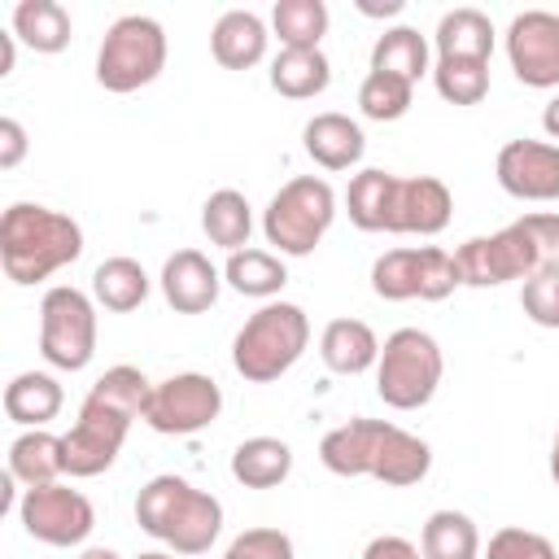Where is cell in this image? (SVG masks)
I'll list each match as a JSON object with an SVG mask.
<instances>
[{"label": "cell", "mask_w": 559, "mask_h": 559, "mask_svg": "<svg viewBox=\"0 0 559 559\" xmlns=\"http://www.w3.org/2000/svg\"><path fill=\"white\" fill-rule=\"evenodd\" d=\"M148 393H153V380L140 367H131V362L109 367L87 389V397L79 406V419L70 424V432H61L66 472L74 480H87V476H100V472L114 467V459L122 454V441H127L131 424L144 419Z\"/></svg>", "instance_id": "1"}, {"label": "cell", "mask_w": 559, "mask_h": 559, "mask_svg": "<svg viewBox=\"0 0 559 559\" xmlns=\"http://www.w3.org/2000/svg\"><path fill=\"white\" fill-rule=\"evenodd\" d=\"M459 280L467 288H498L511 280H528L546 266H559V214L533 210L502 231L472 236L454 249Z\"/></svg>", "instance_id": "2"}, {"label": "cell", "mask_w": 559, "mask_h": 559, "mask_svg": "<svg viewBox=\"0 0 559 559\" xmlns=\"http://www.w3.org/2000/svg\"><path fill=\"white\" fill-rule=\"evenodd\" d=\"M83 253V227L48 205L13 201L0 214V266L13 284H44Z\"/></svg>", "instance_id": "3"}, {"label": "cell", "mask_w": 559, "mask_h": 559, "mask_svg": "<svg viewBox=\"0 0 559 559\" xmlns=\"http://www.w3.org/2000/svg\"><path fill=\"white\" fill-rule=\"evenodd\" d=\"M135 524L170 555H205L223 533V502L192 480L162 472L135 493Z\"/></svg>", "instance_id": "4"}, {"label": "cell", "mask_w": 559, "mask_h": 559, "mask_svg": "<svg viewBox=\"0 0 559 559\" xmlns=\"http://www.w3.org/2000/svg\"><path fill=\"white\" fill-rule=\"evenodd\" d=\"M310 345V319L297 301H262L231 341V367L249 384L280 380Z\"/></svg>", "instance_id": "5"}, {"label": "cell", "mask_w": 559, "mask_h": 559, "mask_svg": "<svg viewBox=\"0 0 559 559\" xmlns=\"http://www.w3.org/2000/svg\"><path fill=\"white\" fill-rule=\"evenodd\" d=\"M336 218V192L319 175L288 179L262 210V236L280 258H310Z\"/></svg>", "instance_id": "6"}, {"label": "cell", "mask_w": 559, "mask_h": 559, "mask_svg": "<svg viewBox=\"0 0 559 559\" xmlns=\"http://www.w3.org/2000/svg\"><path fill=\"white\" fill-rule=\"evenodd\" d=\"M445 376V358L432 332L424 328H397L384 336L376 358V393L393 411H419L432 402L437 384Z\"/></svg>", "instance_id": "7"}, {"label": "cell", "mask_w": 559, "mask_h": 559, "mask_svg": "<svg viewBox=\"0 0 559 559\" xmlns=\"http://www.w3.org/2000/svg\"><path fill=\"white\" fill-rule=\"evenodd\" d=\"M166 70V31L148 13H122L96 48V83L114 96L148 87Z\"/></svg>", "instance_id": "8"}, {"label": "cell", "mask_w": 559, "mask_h": 559, "mask_svg": "<svg viewBox=\"0 0 559 559\" xmlns=\"http://www.w3.org/2000/svg\"><path fill=\"white\" fill-rule=\"evenodd\" d=\"M39 354L57 371H83L96 354V301L74 284L39 297Z\"/></svg>", "instance_id": "9"}, {"label": "cell", "mask_w": 559, "mask_h": 559, "mask_svg": "<svg viewBox=\"0 0 559 559\" xmlns=\"http://www.w3.org/2000/svg\"><path fill=\"white\" fill-rule=\"evenodd\" d=\"M459 284L454 253L437 245H402L371 262V293L384 301H445Z\"/></svg>", "instance_id": "10"}, {"label": "cell", "mask_w": 559, "mask_h": 559, "mask_svg": "<svg viewBox=\"0 0 559 559\" xmlns=\"http://www.w3.org/2000/svg\"><path fill=\"white\" fill-rule=\"evenodd\" d=\"M223 411V389L214 376L205 371H179L153 384L148 406H144V424L162 437H192L201 428H210Z\"/></svg>", "instance_id": "11"}, {"label": "cell", "mask_w": 559, "mask_h": 559, "mask_svg": "<svg viewBox=\"0 0 559 559\" xmlns=\"http://www.w3.org/2000/svg\"><path fill=\"white\" fill-rule=\"evenodd\" d=\"M17 520H22L26 537H35L44 546H83L96 528V507L87 502V493L52 480V485L22 489Z\"/></svg>", "instance_id": "12"}, {"label": "cell", "mask_w": 559, "mask_h": 559, "mask_svg": "<svg viewBox=\"0 0 559 559\" xmlns=\"http://www.w3.org/2000/svg\"><path fill=\"white\" fill-rule=\"evenodd\" d=\"M507 61L524 87H559V13L550 9H524L511 17L507 35Z\"/></svg>", "instance_id": "13"}, {"label": "cell", "mask_w": 559, "mask_h": 559, "mask_svg": "<svg viewBox=\"0 0 559 559\" xmlns=\"http://www.w3.org/2000/svg\"><path fill=\"white\" fill-rule=\"evenodd\" d=\"M493 170H498V188L515 201H537V205L559 201V144L550 140H528V135L507 140L498 148Z\"/></svg>", "instance_id": "14"}, {"label": "cell", "mask_w": 559, "mask_h": 559, "mask_svg": "<svg viewBox=\"0 0 559 559\" xmlns=\"http://www.w3.org/2000/svg\"><path fill=\"white\" fill-rule=\"evenodd\" d=\"M454 197L437 175H397L389 236H437L450 227Z\"/></svg>", "instance_id": "15"}, {"label": "cell", "mask_w": 559, "mask_h": 559, "mask_svg": "<svg viewBox=\"0 0 559 559\" xmlns=\"http://www.w3.org/2000/svg\"><path fill=\"white\" fill-rule=\"evenodd\" d=\"M162 297L170 310L179 314H201L218 301V288H223V271L201 253V249H175L166 262H162Z\"/></svg>", "instance_id": "16"}, {"label": "cell", "mask_w": 559, "mask_h": 559, "mask_svg": "<svg viewBox=\"0 0 559 559\" xmlns=\"http://www.w3.org/2000/svg\"><path fill=\"white\" fill-rule=\"evenodd\" d=\"M384 428H389V419H367V415H358L349 424H336L319 441V463L332 476H371Z\"/></svg>", "instance_id": "17"}, {"label": "cell", "mask_w": 559, "mask_h": 559, "mask_svg": "<svg viewBox=\"0 0 559 559\" xmlns=\"http://www.w3.org/2000/svg\"><path fill=\"white\" fill-rule=\"evenodd\" d=\"M301 144H306V153H310L314 166H323V170H349V166L362 162L367 135H362V127L349 114L328 109V114H314L301 127Z\"/></svg>", "instance_id": "18"}, {"label": "cell", "mask_w": 559, "mask_h": 559, "mask_svg": "<svg viewBox=\"0 0 559 559\" xmlns=\"http://www.w3.org/2000/svg\"><path fill=\"white\" fill-rule=\"evenodd\" d=\"M266 22L253 9H227L218 13V22L210 26V52L223 70H249L266 57Z\"/></svg>", "instance_id": "19"}, {"label": "cell", "mask_w": 559, "mask_h": 559, "mask_svg": "<svg viewBox=\"0 0 559 559\" xmlns=\"http://www.w3.org/2000/svg\"><path fill=\"white\" fill-rule=\"evenodd\" d=\"M319 358L336 376H362L380 358V336L362 319H332L319 336Z\"/></svg>", "instance_id": "20"}, {"label": "cell", "mask_w": 559, "mask_h": 559, "mask_svg": "<svg viewBox=\"0 0 559 559\" xmlns=\"http://www.w3.org/2000/svg\"><path fill=\"white\" fill-rule=\"evenodd\" d=\"M432 467V450L424 437L389 424L384 437H380V450H376V463H371V480L380 485H393V489H406V485H419Z\"/></svg>", "instance_id": "21"}, {"label": "cell", "mask_w": 559, "mask_h": 559, "mask_svg": "<svg viewBox=\"0 0 559 559\" xmlns=\"http://www.w3.org/2000/svg\"><path fill=\"white\" fill-rule=\"evenodd\" d=\"M9 476L17 485H26V489L61 480L66 476V445H61V437L48 432V428L17 432L13 445H9Z\"/></svg>", "instance_id": "22"}, {"label": "cell", "mask_w": 559, "mask_h": 559, "mask_svg": "<svg viewBox=\"0 0 559 559\" xmlns=\"http://www.w3.org/2000/svg\"><path fill=\"white\" fill-rule=\"evenodd\" d=\"M66 393L57 384V376L48 371H17L4 384V415L22 428H48V419H57Z\"/></svg>", "instance_id": "23"}, {"label": "cell", "mask_w": 559, "mask_h": 559, "mask_svg": "<svg viewBox=\"0 0 559 559\" xmlns=\"http://www.w3.org/2000/svg\"><path fill=\"white\" fill-rule=\"evenodd\" d=\"M293 472V450L280 437H245L231 450V476L245 489H275Z\"/></svg>", "instance_id": "24"}, {"label": "cell", "mask_w": 559, "mask_h": 559, "mask_svg": "<svg viewBox=\"0 0 559 559\" xmlns=\"http://www.w3.org/2000/svg\"><path fill=\"white\" fill-rule=\"evenodd\" d=\"M328 83H332V61L323 57V48H280V57L271 61V87L288 100L323 96Z\"/></svg>", "instance_id": "25"}, {"label": "cell", "mask_w": 559, "mask_h": 559, "mask_svg": "<svg viewBox=\"0 0 559 559\" xmlns=\"http://www.w3.org/2000/svg\"><path fill=\"white\" fill-rule=\"evenodd\" d=\"M148 284H153L148 271L135 258L118 253V258H105L92 271V301L105 306V310H114V314H127V310H140L144 306Z\"/></svg>", "instance_id": "26"}, {"label": "cell", "mask_w": 559, "mask_h": 559, "mask_svg": "<svg viewBox=\"0 0 559 559\" xmlns=\"http://www.w3.org/2000/svg\"><path fill=\"white\" fill-rule=\"evenodd\" d=\"M393 188H397V175H393V170H380V166L358 170V175L349 179V188H345L349 223H354L358 231H389Z\"/></svg>", "instance_id": "27"}, {"label": "cell", "mask_w": 559, "mask_h": 559, "mask_svg": "<svg viewBox=\"0 0 559 559\" xmlns=\"http://www.w3.org/2000/svg\"><path fill=\"white\" fill-rule=\"evenodd\" d=\"M201 231L210 236V245L236 253V249H249V231H253V205L245 192L236 188H218L205 197L201 205Z\"/></svg>", "instance_id": "28"}, {"label": "cell", "mask_w": 559, "mask_h": 559, "mask_svg": "<svg viewBox=\"0 0 559 559\" xmlns=\"http://www.w3.org/2000/svg\"><path fill=\"white\" fill-rule=\"evenodd\" d=\"M223 284H231L240 297L275 301L280 288L288 284V266H284V258L271 253V249H236V253H227Z\"/></svg>", "instance_id": "29"}, {"label": "cell", "mask_w": 559, "mask_h": 559, "mask_svg": "<svg viewBox=\"0 0 559 559\" xmlns=\"http://www.w3.org/2000/svg\"><path fill=\"white\" fill-rule=\"evenodd\" d=\"M13 35L35 52H61V48H70L74 22H70L66 4H57V0H17Z\"/></svg>", "instance_id": "30"}, {"label": "cell", "mask_w": 559, "mask_h": 559, "mask_svg": "<svg viewBox=\"0 0 559 559\" xmlns=\"http://www.w3.org/2000/svg\"><path fill=\"white\" fill-rule=\"evenodd\" d=\"M493 22L480 9H450L437 22V57H472V61H489L493 57Z\"/></svg>", "instance_id": "31"}, {"label": "cell", "mask_w": 559, "mask_h": 559, "mask_svg": "<svg viewBox=\"0 0 559 559\" xmlns=\"http://www.w3.org/2000/svg\"><path fill=\"white\" fill-rule=\"evenodd\" d=\"M371 70L380 74H397L406 83H419L424 74H432L428 66V39L415 26H384L371 44Z\"/></svg>", "instance_id": "32"}, {"label": "cell", "mask_w": 559, "mask_h": 559, "mask_svg": "<svg viewBox=\"0 0 559 559\" xmlns=\"http://www.w3.org/2000/svg\"><path fill=\"white\" fill-rule=\"evenodd\" d=\"M419 550L424 559H480V533L472 524V515L454 511V507H441L424 520V533H419Z\"/></svg>", "instance_id": "33"}, {"label": "cell", "mask_w": 559, "mask_h": 559, "mask_svg": "<svg viewBox=\"0 0 559 559\" xmlns=\"http://www.w3.org/2000/svg\"><path fill=\"white\" fill-rule=\"evenodd\" d=\"M328 4L323 0H280L271 9V31L284 48H319L328 35Z\"/></svg>", "instance_id": "34"}, {"label": "cell", "mask_w": 559, "mask_h": 559, "mask_svg": "<svg viewBox=\"0 0 559 559\" xmlns=\"http://www.w3.org/2000/svg\"><path fill=\"white\" fill-rule=\"evenodd\" d=\"M432 87L450 105H480L489 96V61L472 57H437L432 66Z\"/></svg>", "instance_id": "35"}, {"label": "cell", "mask_w": 559, "mask_h": 559, "mask_svg": "<svg viewBox=\"0 0 559 559\" xmlns=\"http://www.w3.org/2000/svg\"><path fill=\"white\" fill-rule=\"evenodd\" d=\"M411 105H415V83H406L397 74L367 70V79L358 83V109L371 122H397V118H406Z\"/></svg>", "instance_id": "36"}, {"label": "cell", "mask_w": 559, "mask_h": 559, "mask_svg": "<svg viewBox=\"0 0 559 559\" xmlns=\"http://www.w3.org/2000/svg\"><path fill=\"white\" fill-rule=\"evenodd\" d=\"M480 559H559V550H555V542L546 533L507 524V528H498L489 537V546L480 550Z\"/></svg>", "instance_id": "37"}, {"label": "cell", "mask_w": 559, "mask_h": 559, "mask_svg": "<svg viewBox=\"0 0 559 559\" xmlns=\"http://www.w3.org/2000/svg\"><path fill=\"white\" fill-rule=\"evenodd\" d=\"M520 310L537 328H559V266H546V271H537V275L524 280Z\"/></svg>", "instance_id": "38"}, {"label": "cell", "mask_w": 559, "mask_h": 559, "mask_svg": "<svg viewBox=\"0 0 559 559\" xmlns=\"http://www.w3.org/2000/svg\"><path fill=\"white\" fill-rule=\"evenodd\" d=\"M223 559H293V537L280 528H245Z\"/></svg>", "instance_id": "39"}, {"label": "cell", "mask_w": 559, "mask_h": 559, "mask_svg": "<svg viewBox=\"0 0 559 559\" xmlns=\"http://www.w3.org/2000/svg\"><path fill=\"white\" fill-rule=\"evenodd\" d=\"M362 559H424V550L411 542V537H397V533H380L367 542Z\"/></svg>", "instance_id": "40"}, {"label": "cell", "mask_w": 559, "mask_h": 559, "mask_svg": "<svg viewBox=\"0 0 559 559\" xmlns=\"http://www.w3.org/2000/svg\"><path fill=\"white\" fill-rule=\"evenodd\" d=\"M26 157V127L17 118H0V170H13Z\"/></svg>", "instance_id": "41"}, {"label": "cell", "mask_w": 559, "mask_h": 559, "mask_svg": "<svg viewBox=\"0 0 559 559\" xmlns=\"http://www.w3.org/2000/svg\"><path fill=\"white\" fill-rule=\"evenodd\" d=\"M358 13L362 17H397L402 0H358Z\"/></svg>", "instance_id": "42"}, {"label": "cell", "mask_w": 559, "mask_h": 559, "mask_svg": "<svg viewBox=\"0 0 559 559\" xmlns=\"http://www.w3.org/2000/svg\"><path fill=\"white\" fill-rule=\"evenodd\" d=\"M542 131H546V140L550 144H559V92L546 100V109H542Z\"/></svg>", "instance_id": "43"}, {"label": "cell", "mask_w": 559, "mask_h": 559, "mask_svg": "<svg viewBox=\"0 0 559 559\" xmlns=\"http://www.w3.org/2000/svg\"><path fill=\"white\" fill-rule=\"evenodd\" d=\"M17 35H0V74H9L13 70V61H17V44H13Z\"/></svg>", "instance_id": "44"}, {"label": "cell", "mask_w": 559, "mask_h": 559, "mask_svg": "<svg viewBox=\"0 0 559 559\" xmlns=\"http://www.w3.org/2000/svg\"><path fill=\"white\" fill-rule=\"evenodd\" d=\"M79 559H122V555L109 546H87V550H79Z\"/></svg>", "instance_id": "45"}, {"label": "cell", "mask_w": 559, "mask_h": 559, "mask_svg": "<svg viewBox=\"0 0 559 559\" xmlns=\"http://www.w3.org/2000/svg\"><path fill=\"white\" fill-rule=\"evenodd\" d=\"M550 476H555V485H559V432H555V445H550Z\"/></svg>", "instance_id": "46"}, {"label": "cell", "mask_w": 559, "mask_h": 559, "mask_svg": "<svg viewBox=\"0 0 559 559\" xmlns=\"http://www.w3.org/2000/svg\"><path fill=\"white\" fill-rule=\"evenodd\" d=\"M135 559H175V555H166V550H144V555H135Z\"/></svg>", "instance_id": "47"}]
</instances>
